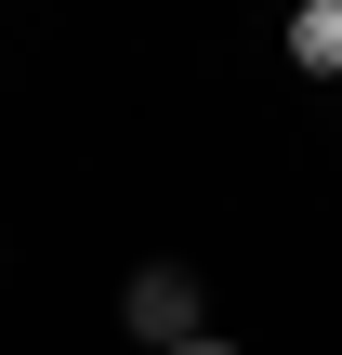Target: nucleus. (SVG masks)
Instances as JSON below:
<instances>
[{
    "mask_svg": "<svg viewBox=\"0 0 342 355\" xmlns=\"http://www.w3.org/2000/svg\"><path fill=\"white\" fill-rule=\"evenodd\" d=\"M119 329L145 355H185V343H211V290H198V263H145L132 290H119Z\"/></svg>",
    "mask_w": 342,
    "mask_h": 355,
    "instance_id": "f257e3e1",
    "label": "nucleus"
},
{
    "mask_svg": "<svg viewBox=\"0 0 342 355\" xmlns=\"http://www.w3.org/2000/svg\"><path fill=\"white\" fill-rule=\"evenodd\" d=\"M290 66L303 79H342V0H303L290 13Z\"/></svg>",
    "mask_w": 342,
    "mask_h": 355,
    "instance_id": "f03ea898",
    "label": "nucleus"
},
{
    "mask_svg": "<svg viewBox=\"0 0 342 355\" xmlns=\"http://www.w3.org/2000/svg\"><path fill=\"white\" fill-rule=\"evenodd\" d=\"M185 355H237V343H185Z\"/></svg>",
    "mask_w": 342,
    "mask_h": 355,
    "instance_id": "7ed1b4c3",
    "label": "nucleus"
}]
</instances>
